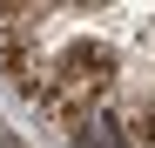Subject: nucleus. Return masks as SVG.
<instances>
[{"mask_svg":"<svg viewBox=\"0 0 155 148\" xmlns=\"http://www.w3.org/2000/svg\"><path fill=\"white\" fill-rule=\"evenodd\" d=\"M74 148H128V121H121V101H94V108H81L61 128Z\"/></svg>","mask_w":155,"mask_h":148,"instance_id":"obj_1","label":"nucleus"}]
</instances>
